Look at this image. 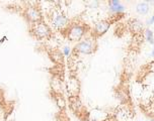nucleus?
Returning <instances> with one entry per match:
<instances>
[{"label":"nucleus","instance_id":"obj_1","mask_svg":"<svg viewBox=\"0 0 154 121\" xmlns=\"http://www.w3.org/2000/svg\"><path fill=\"white\" fill-rule=\"evenodd\" d=\"M29 32L35 39H39V41L49 39L52 37V30L45 21L31 24Z\"/></svg>","mask_w":154,"mask_h":121},{"label":"nucleus","instance_id":"obj_2","mask_svg":"<svg viewBox=\"0 0 154 121\" xmlns=\"http://www.w3.org/2000/svg\"><path fill=\"white\" fill-rule=\"evenodd\" d=\"M22 15L31 24L44 21L41 8L35 4H29L27 7H25L22 11Z\"/></svg>","mask_w":154,"mask_h":121},{"label":"nucleus","instance_id":"obj_3","mask_svg":"<svg viewBox=\"0 0 154 121\" xmlns=\"http://www.w3.org/2000/svg\"><path fill=\"white\" fill-rule=\"evenodd\" d=\"M49 19L51 21V24L56 29H62L64 30L69 24V20L67 16L63 12H61L58 9H53L49 13Z\"/></svg>","mask_w":154,"mask_h":121},{"label":"nucleus","instance_id":"obj_4","mask_svg":"<svg viewBox=\"0 0 154 121\" xmlns=\"http://www.w3.org/2000/svg\"><path fill=\"white\" fill-rule=\"evenodd\" d=\"M66 37L71 41H79L86 32V27L83 24L75 23L66 27ZM64 29V30H65Z\"/></svg>","mask_w":154,"mask_h":121},{"label":"nucleus","instance_id":"obj_5","mask_svg":"<svg viewBox=\"0 0 154 121\" xmlns=\"http://www.w3.org/2000/svg\"><path fill=\"white\" fill-rule=\"evenodd\" d=\"M95 51V45L93 43V41L91 39H84L82 41H79L75 45L73 53H84V55H90Z\"/></svg>","mask_w":154,"mask_h":121},{"label":"nucleus","instance_id":"obj_6","mask_svg":"<svg viewBox=\"0 0 154 121\" xmlns=\"http://www.w3.org/2000/svg\"><path fill=\"white\" fill-rule=\"evenodd\" d=\"M79 88H80L79 81L77 80L76 77L70 76V78H69V80H68V83H67V89H68L69 94H70V96L72 97V98L77 97V95L79 93Z\"/></svg>","mask_w":154,"mask_h":121},{"label":"nucleus","instance_id":"obj_7","mask_svg":"<svg viewBox=\"0 0 154 121\" xmlns=\"http://www.w3.org/2000/svg\"><path fill=\"white\" fill-rule=\"evenodd\" d=\"M110 21L108 20H99L95 23L94 25V33L97 37H100V35L104 34L106 32L108 28H110Z\"/></svg>","mask_w":154,"mask_h":121},{"label":"nucleus","instance_id":"obj_8","mask_svg":"<svg viewBox=\"0 0 154 121\" xmlns=\"http://www.w3.org/2000/svg\"><path fill=\"white\" fill-rule=\"evenodd\" d=\"M130 29L135 34H139V33H141L144 30V25L138 19H132L130 21Z\"/></svg>","mask_w":154,"mask_h":121},{"label":"nucleus","instance_id":"obj_9","mask_svg":"<svg viewBox=\"0 0 154 121\" xmlns=\"http://www.w3.org/2000/svg\"><path fill=\"white\" fill-rule=\"evenodd\" d=\"M108 4H110V10L114 11V12H121V11L124 10V6L120 4V2L117 0H112Z\"/></svg>","mask_w":154,"mask_h":121},{"label":"nucleus","instance_id":"obj_10","mask_svg":"<svg viewBox=\"0 0 154 121\" xmlns=\"http://www.w3.org/2000/svg\"><path fill=\"white\" fill-rule=\"evenodd\" d=\"M136 10H137V12L140 13V14H146V13L149 11V5L145 2L139 3V4L137 5V7H136Z\"/></svg>","mask_w":154,"mask_h":121},{"label":"nucleus","instance_id":"obj_11","mask_svg":"<svg viewBox=\"0 0 154 121\" xmlns=\"http://www.w3.org/2000/svg\"><path fill=\"white\" fill-rule=\"evenodd\" d=\"M145 35H146V39H147L148 43H154V39H153V32H152L150 29H147L145 31Z\"/></svg>","mask_w":154,"mask_h":121},{"label":"nucleus","instance_id":"obj_12","mask_svg":"<svg viewBox=\"0 0 154 121\" xmlns=\"http://www.w3.org/2000/svg\"><path fill=\"white\" fill-rule=\"evenodd\" d=\"M149 70L151 71L152 73H154V63H152V64L149 65Z\"/></svg>","mask_w":154,"mask_h":121},{"label":"nucleus","instance_id":"obj_13","mask_svg":"<svg viewBox=\"0 0 154 121\" xmlns=\"http://www.w3.org/2000/svg\"><path fill=\"white\" fill-rule=\"evenodd\" d=\"M153 22H154V15L151 17V19H150V20L148 21V23H153Z\"/></svg>","mask_w":154,"mask_h":121},{"label":"nucleus","instance_id":"obj_14","mask_svg":"<svg viewBox=\"0 0 154 121\" xmlns=\"http://www.w3.org/2000/svg\"><path fill=\"white\" fill-rule=\"evenodd\" d=\"M64 53H66V55H68V53H69V49H68V47H65V49H64Z\"/></svg>","mask_w":154,"mask_h":121},{"label":"nucleus","instance_id":"obj_15","mask_svg":"<svg viewBox=\"0 0 154 121\" xmlns=\"http://www.w3.org/2000/svg\"><path fill=\"white\" fill-rule=\"evenodd\" d=\"M152 57H154V49L152 51Z\"/></svg>","mask_w":154,"mask_h":121}]
</instances>
